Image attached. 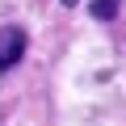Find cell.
Wrapping results in <instances>:
<instances>
[{
  "label": "cell",
  "instance_id": "1",
  "mask_svg": "<svg viewBox=\"0 0 126 126\" xmlns=\"http://www.w3.org/2000/svg\"><path fill=\"white\" fill-rule=\"evenodd\" d=\"M25 55V30L21 25H0V72L17 67Z\"/></svg>",
  "mask_w": 126,
  "mask_h": 126
},
{
  "label": "cell",
  "instance_id": "2",
  "mask_svg": "<svg viewBox=\"0 0 126 126\" xmlns=\"http://www.w3.org/2000/svg\"><path fill=\"white\" fill-rule=\"evenodd\" d=\"M118 9H122V0H93V4H88V13H93L97 21H113Z\"/></svg>",
  "mask_w": 126,
  "mask_h": 126
},
{
  "label": "cell",
  "instance_id": "3",
  "mask_svg": "<svg viewBox=\"0 0 126 126\" xmlns=\"http://www.w3.org/2000/svg\"><path fill=\"white\" fill-rule=\"evenodd\" d=\"M63 4H67V9H72V4H80V0H63Z\"/></svg>",
  "mask_w": 126,
  "mask_h": 126
}]
</instances>
